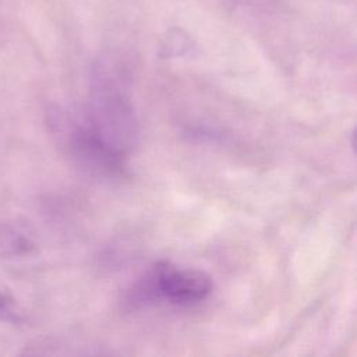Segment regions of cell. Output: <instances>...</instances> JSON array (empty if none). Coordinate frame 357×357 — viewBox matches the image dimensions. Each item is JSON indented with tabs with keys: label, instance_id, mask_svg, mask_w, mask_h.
<instances>
[{
	"label": "cell",
	"instance_id": "cell-1",
	"mask_svg": "<svg viewBox=\"0 0 357 357\" xmlns=\"http://www.w3.org/2000/svg\"><path fill=\"white\" fill-rule=\"evenodd\" d=\"M127 67L119 56H100L92 67L91 99L84 114L93 134L123 158L138 139V120L127 92Z\"/></svg>",
	"mask_w": 357,
	"mask_h": 357
},
{
	"label": "cell",
	"instance_id": "cell-2",
	"mask_svg": "<svg viewBox=\"0 0 357 357\" xmlns=\"http://www.w3.org/2000/svg\"><path fill=\"white\" fill-rule=\"evenodd\" d=\"M212 289V278L205 271L177 268L167 261H159L132 284L127 301L132 307H144L160 300L190 305L205 300Z\"/></svg>",
	"mask_w": 357,
	"mask_h": 357
},
{
	"label": "cell",
	"instance_id": "cell-3",
	"mask_svg": "<svg viewBox=\"0 0 357 357\" xmlns=\"http://www.w3.org/2000/svg\"><path fill=\"white\" fill-rule=\"evenodd\" d=\"M49 124L66 153L79 169L106 178L120 177L124 173L126 158L109 149L93 134L84 116L53 109L49 112Z\"/></svg>",
	"mask_w": 357,
	"mask_h": 357
},
{
	"label": "cell",
	"instance_id": "cell-4",
	"mask_svg": "<svg viewBox=\"0 0 357 357\" xmlns=\"http://www.w3.org/2000/svg\"><path fill=\"white\" fill-rule=\"evenodd\" d=\"M32 237L11 223L0 222V259H15L35 252Z\"/></svg>",
	"mask_w": 357,
	"mask_h": 357
},
{
	"label": "cell",
	"instance_id": "cell-5",
	"mask_svg": "<svg viewBox=\"0 0 357 357\" xmlns=\"http://www.w3.org/2000/svg\"><path fill=\"white\" fill-rule=\"evenodd\" d=\"M0 321L11 325H22L26 315L14 294L0 283Z\"/></svg>",
	"mask_w": 357,
	"mask_h": 357
}]
</instances>
